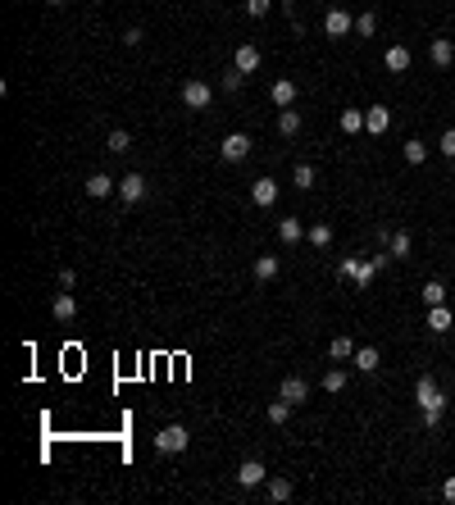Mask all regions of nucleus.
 Listing matches in <instances>:
<instances>
[{"mask_svg": "<svg viewBox=\"0 0 455 505\" xmlns=\"http://www.w3.org/2000/svg\"><path fill=\"white\" fill-rule=\"evenodd\" d=\"M278 269H283V264H278V255H255V278H259V283H274Z\"/></svg>", "mask_w": 455, "mask_h": 505, "instance_id": "obj_22", "label": "nucleus"}, {"mask_svg": "<svg viewBox=\"0 0 455 505\" xmlns=\"http://www.w3.org/2000/svg\"><path fill=\"white\" fill-rule=\"evenodd\" d=\"M105 146H110L114 155H128V151H132V137H128L123 128H114V132H110V141H105Z\"/></svg>", "mask_w": 455, "mask_h": 505, "instance_id": "obj_31", "label": "nucleus"}, {"mask_svg": "<svg viewBox=\"0 0 455 505\" xmlns=\"http://www.w3.org/2000/svg\"><path fill=\"white\" fill-rule=\"evenodd\" d=\"M292 182H296V191H309V187H314V169H309V164H296Z\"/></svg>", "mask_w": 455, "mask_h": 505, "instance_id": "obj_29", "label": "nucleus"}, {"mask_svg": "<svg viewBox=\"0 0 455 505\" xmlns=\"http://www.w3.org/2000/svg\"><path fill=\"white\" fill-rule=\"evenodd\" d=\"M378 32V14H369V9H364L360 18H355V37H373Z\"/></svg>", "mask_w": 455, "mask_h": 505, "instance_id": "obj_32", "label": "nucleus"}, {"mask_svg": "<svg viewBox=\"0 0 455 505\" xmlns=\"http://www.w3.org/2000/svg\"><path fill=\"white\" fill-rule=\"evenodd\" d=\"M119 196H123V205H137V200L146 196V178H141V173H128V178H119Z\"/></svg>", "mask_w": 455, "mask_h": 505, "instance_id": "obj_9", "label": "nucleus"}, {"mask_svg": "<svg viewBox=\"0 0 455 505\" xmlns=\"http://www.w3.org/2000/svg\"><path fill=\"white\" fill-rule=\"evenodd\" d=\"M264 492H269V501H292V482L287 478H269Z\"/></svg>", "mask_w": 455, "mask_h": 505, "instance_id": "obj_27", "label": "nucleus"}, {"mask_svg": "<svg viewBox=\"0 0 455 505\" xmlns=\"http://www.w3.org/2000/svg\"><path fill=\"white\" fill-rule=\"evenodd\" d=\"M355 32V18L346 14V9H328L323 14V37H333V41H342V37Z\"/></svg>", "mask_w": 455, "mask_h": 505, "instance_id": "obj_3", "label": "nucleus"}, {"mask_svg": "<svg viewBox=\"0 0 455 505\" xmlns=\"http://www.w3.org/2000/svg\"><path fill=\"white\" fill-rule=\"evenodd\" d=\"M250 200H255V205H274V200H278V182H274V178H255Z\"/></svg>", "mask_w": 455, "mask_h": 505, "instance_id": "obj_14", "label": "nucleus"}, {"mask_svg": "<svg viewBox=\"0 0 455 505\" xmlns=\"http://www.w3.org/2000/svg\"><path fill=\"white\" fill-rule=\"evenodd\" d=\"M342 274L364 291V287L373 283V274H378V264H373V260H355V255H351V260H342Z\"/></svg>", "mask_w": 455, "mask_h": 505, "instance_id": "obj_4", "label": "nucleus"}, {"mask_svg": "<svg viewBox=\"0 0 455 505\" xmlns=\"http://www.w3.org/2000/svg\"><path fill=\"white\" fill-rule=\"evenodd\" d=\"M414 401H419V414H423V428H437L442 423V410H447V392H442L437 383H432L428 373L419 378V383H414Z\"/></svg>", "mask_w": 455, "mask_h": 505, "instance_id": "obj_1", "label": "nucleus"}, {"mask_svg": "<svg viewBox=\"0 0 455 505\" xmlns=\"http://www.w3.org/2000/svg\"><path fill=\"white\" fill-rule=\"evenodd\" d=\"M237 482H241V487H264V482H269V469H264V464H259V460H241V469H237Z\"/></svg>", "mask_w": 455, "mask_h": 505, "instance_id": "obj_7", "label": "nucleus"}, {"mask_svg": "<svg viewBox=\"0 0 455 505\" xmlns=\"http://www.w3.org/2000/svg\"><path fill=\"white\" fill-rule=\"evenodd\" d=\"M187 428H182V423H169V428H160L155 433V451L160 455H178V451H187Z\"/></svg>", "mask_w": 455, "mask_h": 505, "instance_id": "obj_2", "label": "nucleus"}, {"mask_svg": "<svg viewBox=\"0 0 455 505\" xmlns=\"http://www.w3.org/2000/svg\"><path fill=\"white\" fill-rule=\"evenodd\" d=\"M51 314L60 319V324H69V319L77 314V300H73V291H64V287L55 291V300H51Z\"/></svg>", "mask_w": 455, "mask_h": 505, "instance_id": "obj_13", "label": "nucleus"}, {"mask_svg": "<svg viewBox=\"0 0 455 505\" xmlns=\"http://www.w3.org/2000/svg\"><path fill=\"white\" fill-rule=\"evenodd\" d=\"M278 237H283V246H296V241H305L301 219H278Z\"/></svg>", "mask_w": 455, "mask_h": 505, "instance_id": "obj_19", "label": "nucleus"}, {"mask_svg": "<svg viewBox=\"0 0 455 505\" xmlns=\"http://www.w3.org/2000/svg\"><path fill=\"white\" fill-rule=\"evenodd\" d=\"M442 501H451V505H455V473H451L447 482H442Z\"/></svg>", "mask_w": 455, "mask_h": 505, "instance_id": "obj_40", "label": "nucleus"}, {"mask_svg": "<svg viewBox=\"0 0 455 505\" xmlns=\"http://www.w3.org/2000/svg\"><path fill=\"white\" fill-rule=\"evenodd\" d=\"M250 146H255V141H250L246 132H228V137H224V146H219V155L237 164V160H246V155H250Z\"/></svg>", "mask_w": 455, "mask_h": 505, "instance_id": "obj_6", "label": "nucleus"}, {"mask_svg": "<svg viewBox=\"0 0 455 505\" xmlns=\"http://www.w3.org/2000/svg\"><path fill=\"white\" fill-rule=\"evenodd\" d=\"M269 9H274V0H246V14L250 18H264Z\"/></svg>", "mask_w": 455, "mask_h": 505, "instance_id": "obj_35", "label": "nucleus"}, {"mask_svg": "<svg viewBox=\"0 0 455 505\" xmlns=\"http://www.w3.org/2000/svg\"><path fill=\"white\" fill-rule=\"evenodd\" d=\"M351 360H355V369H360V373H373V369H378V364H383V355H378V351H373V346H360V351H355V355H351Z\"/></svg>", "mask_w": 455, "mask_h": 505, "instance_id": "obj_21", "label": "nucleus"}, {"mask_svg": "<svg viewBox=\"0 0 455 505\" xmlns=\"http://www.w3.org/2000/svg\"><path fill=\"white\" fill-rule=\"evenodd\" d=\"M337 123H342V132H364V114L360 110H342V119H337Z\"/></svg>", "mask_w": 455, "mask_h": 505, "instance_id": "obj_30", "label": "nucleus"}, {"mask_svg": "<svg viewBox=\"0 0 455 505\" xmlns=\"http://www.w3.org/2000/svg\"><path fill=\"white\" fill-rule=\"evenodd\" d=\"M278 396H283V401H292V405H305L309 401V383L305 378H283V387H278Z\"/></svg>", "mask_w": 455, "mask_h": 505, "instance_id": "obj_8", "label": "nucleus"}, {"mask_svg": "<svg viewBox=\"0 0 455 505\" xmlns=\"http://www.w3.org/2000/svg\"><path fill=\"white\" fill-rule=\"evenodd\" d=\"M428 55H432V64H437V69H451V60H455V46H451V37H437V41L428 46Z\"/></svg>", "mask_w": 455, "mask_h": 505, "instance_id": "obj_15", "label": "nucleus"}, {"mask_svg": "<svg viewBox=\"0 0 455 505\" xmlns=\"http://www.w3.org/2000/svg\"><path fill=\"white\" fill-rule=\"evenodd\" d=\"M46 5H55V9H60V5H69V0H46Z\"/></svg>", "mask_w": 455, "mask_h": 505, "instance_id": "obj_41", "label": "nucleus"}, {"mask_svg": "<svg viewBox=\"0 0 455 505\" xmlns=\"http://www.w3.org/2000/svg\"><path fill=\"white\" fill-rule=\"evenodd\" d=\"M305 241L314 250H328L333 246V228H328V223H314V228H305Z\"/></svg>", "mask_w": 455, "mask_h": 505, "instance_id": "obj_20", "label": "nucleus"}, {"mask_svg": "<svg viewBox=\"0 0 455 505\" xmlns=\"http://www.w3.org/2000/svg\"><path fill=\"white\" fill-rule=\"evenodd\" d=\"M269 96H274L278 110H292V105H296V82H292V77H278V82L269 87Z\"/></svg>", "mask_w": 455, "mask_h": 505, "instance_id": "obj_12", "label": "nucleus"}, {"mask_svg": "<svg viewBox=\"0 0 455 505\" xmlns=\"http://www.w3.org/2000/svg\"><path fill=\"white\" fill-rule=\"evenodd\" d=\"M237 87H241V69H228L224 73V91H237Z\"/></svg>", "mask_w": 455, "mask_h": 505, "instance_id": "obj_37", "label": "nucleus"}, {"mask_svg": "<svg viewBox=\"0 0 455 505\" xmlns=\"http://www.w3.org/2000/svg\"><path fill=\"white\" fill-rule=\"evenodd\" d=\"M419 296H423V305H447V287H442L437 278H432V283H423Z\"/></svg>", "mask_w": 455, "mask_h": 505, "instance_id": "obj_25", "label": "nucleus"}, {"mask_svg": "<svg viewBox=\"0 0 455 505\" xmlns=\"http://www.w3.org/2000/svg\"><path fill=\"white\" fill-rule=\"evenodd\" d=\"M60 287H64V291L77 287V274H73V269H60Z\"/></svg>", "mask_w": 455, "mask_h": 505, "instance_id": "obj_39", "label": "nucleus"}, {"mask_svg": "<svg viewBox=\"0 0 455 505\" xmlns=\"http://www.w3.org/2000/svg\"><path fill=\"white\" fill-rule=\"evenodd\" d=\"M405 160H410V164H423V160H428V146H423L419 137H410V141H405Z\"/></svg>", "mask_w": 455, "mask_h": 505, "instance_id": "obj_33", "label": "nucleus"}, {"mask_svg": "<svg viewBox=\"0 0 455 505\" xmlns=\"http://www.w3.org/2000/svg\"><path fill=\"white\" fill-rule=\"evenodd\" d=\"M346 387V369H328L323 373V392H342Z\"/></svg>", "mask_w": 455, "mask_h": 505, "instance_id": "obj_34", "label": "nucleus"}, {"mask_svg": "<svg viewBox=\"0 0 455 505\" xmlns=\"http://www.w3.org/2000/svg\"><path fill=\"white\" fill-rule=\"evenodd\" d=\"M387 128H392V110H387V105H369V114H364V132L383 137Z\"/></svg>", "mask_w": 455, "mask_h": 505, "instance_id": "obj_10", "label": "nucleus"}, {"mask_svg": "<svg viewBox=\"0 0 455 505\" xmlns=\"http://www.w3.org/2000/svg\"><path fill=\"white\" fill-rule=\"evenodd\" d=\"M182 105L187 110H210V82H200V77L182 82Z\"/></svg>", "mask_w": 455, "mask_h": 505, "instance_id": "obj_5", "label": "nucleus"}, {"mask_svg": "<svg viewBox=\"0 0 455 505\" xmlns=\"http://www.w3.org/2000/svg\"><path fill=\"white\" fill-rule=\"evenodd\" d=\"M301 132V114L296 110H278V137H296Z\"/></svg>", "mask_w": 455, "mask_h": 505, "instance_id": "obj_23", "label": "nucleus"}, {"mask_svg": "<svg viewBox=\"0 0 455 505\" xmlns=\"http://www.w3.org/2000/svg\"><path fill=\"white\" fill-rule=\"evenodd\" d=\"M451 324H455V314L447 305H428V333H451Z\"/></svg>", "mask_w": 455, "mask_h": 505, "instance_id": "obj_16", "label": "nucleus"}, {"mask_svg": "<svg viewBox=\"0 0 455 505\" xmlns=\"http://www.w3.org/2000/svg\"><path fill=\"white\" fill-rule=\"evenodd\" d=\"M437 151L447 155V160H455V128H447L442 132V141H437Z\"/></svg>", "mask_w": 455, "mask_h": 505, "instance_id": "obj_36", "label": "nucleus"}, {"mask_svg": "<svg viewBox=\"0 0 455 505\" xmlns=\"http://www.w3.org/2000/svg\"><path fill=\"white\" fill-rule=\"evenodd\" d=\"M82 187H86V196H91V200H105L110 191H119V182H114L110 173H91V178L82 182Z\"/></svg>", "mask_w": 455, "mask_h": 505, "instance_id": "obj_11", "label": "nucleus"}, {"mask_svg": "<svg viewBox=\"0 0 455 505\" xmlns=\"http://www.w3.org/2000/svg\"><path fill=\"white\" fill-rule=\"evenodd\" d=\"M410 232H392V237H387V250H392V260H410Z\"/></svg>", "mask_w": 455, "mask_h": 505, "instance_id": "obj_24", "label": "nucleus"}, {"mask_svg": "<svg viewBox=\"0 0 455 505\" xmlns=\"http://www.w3.org/2000/svg\"><path fill=\"white\" fill-rule=\"evenodd\" d=\"M232 69L255 73V69H259V51H255V46H237V55H232Z\"/></svg>", "mask_w": 455, "mask_h": 505, "instance_id": "obj_17", "label": "nucleus"}, {"mask_svg": "<svg viewBox=\"0 0 455 505\" xmlns=\"http://www.w3.org/2000/svg\"><path fill=\"white\" fill-rule=\"evenodd\" d=\"M146 41V32H141V27H128V32H123V46H141Z\"/></svg>", "mask_w": 455, "mask_h": 505, "instance_id": "obj_38", "label": "nucleus"}, {"mask_svg": "<svg viewBox=\"0 0 455 505\" xmlns=\"http://www.w3.org/2000/svg\"><path fill=\"white\" fill-rule=\"evenodd\" d=\"M383 64H387L392 73H405V69H410V51H405V46H387V51H383Z\"/></svg>", "mask_w": 455, "mask_h": 505, "instance_id": "obj_18", "label": "nucleus"}, {"mask_svg": "<svg viewBox=\"0 0 455 505\" xmlns=\"http://www.w3.org/2000/svg\"><path fill=\"white\" fill-rule=\"evenodd\" d=\"M292 410H296V405H292V401H283V396H278V401L269 405V423H287V419H292Z\"/></svg>", "mask_w": 455, "mask_h": 505, "instance_id": "obj_28", "label": "nucleus"}, {"mask_svg": "<svg viewBox=\"0 0 455 505\" xmlns=\"http://www.w3.org/2000/svg\"><path fill=\"white\" fill-rule=\"evenodd\" d=\"M328 355H333V360H351L355 342H351V337H333V342H328Z\"/></svg>", "mask_w": 455, "mask_h": 505, "instance_id": "obj_26", "label": "nucleus"}]
</instances>
